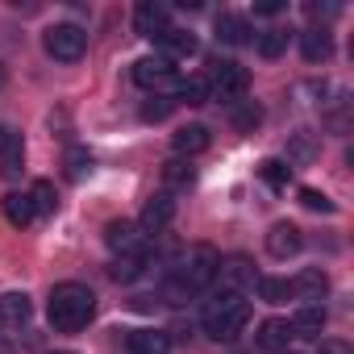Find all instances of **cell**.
Here are the masks:
<instances>
[{
  "instance_id": "10",
  "label": "cell",
  "mask_w": 354,
  "mask_h": 354,
  "mask_svg": "<svg viewBox=\"0 0 354 354\" xmlns=\"http://www.w3.org/2000/svg\"><path fill=\"white\" fill-rule=\"evenodd\" d=\"M325 292H329V275H325L321 267H304V271L292 279V296H296L300 304H321Z\"/></svg>"
},
{
  "instance_id": "24",
  "label": "cell",
  "mask_w": 354,
  "mask_h": 354,
  "mask_svg": "<svg viewBox=\"0 0 354 354\" xmlns=\"http://www.w3.org/2000/svg\"><path fill=\"white\" fill-rule=\"evenodd\" d=\"M21 162H26V142H21V133H9L5 150H0V175L13 180V175H21Z\"/></svg>"
},
{
  "instance_id": "26",
  "label": "cell",
  "mask_w": 354,
  "mask_h": 354,
  "mask_svg": "<svg viewBox=\"0 0 354 354\" xmlns=\"http://www.w3.org/2000/svg\"><path fill=\"white\" fill-rule=\"evenodd\" d=\"M259 180H263L267 188L283 192V188L292 184V167H288L283 158H263V162H259Z\"/></svg>"
},
{
  "instance_id": "7",
  "label": "cell",
  "mask_w": 354,
  "mask_h": 354,
  "mask_svg": "<svg viewBox=\"0 0 354 354\" xmlns=\"http://www.w3.org/2000/svg\"><path fill=\"white\" fill-rule=\"evenodd\" d=\"M300 250H304V230L296 221H275L267 230V254L271 259H292Z\"/></svg>"
},
{
  "instance_id": "12",
  "label": "cell",
  "mask_w": 354,
  "mask_h": 354,
  "mask_svg": "<svg viewBox=\"0 0 354 354\" xmlns=\"http://www.w3.org/2000/svg\"><path fill=\"white\" fill-rule=\"evenodd\" d=\"M158 46H162V59H192V55H201V38L192 34V30H167V34H158Z\"/></svg>"
},
{
  "instance_id": "6",
  "label": "cell",
  "mask_w": 354,
  "mask_h": 354,
  "mask_svg": "<svg viewBox=\"0 0 354 354\" xmlns=\"http://www.w3.org/2000/svg\"><path fill=\"white\" fill-rule=\"evenodd\" d=\"M133 84L146 88V92H158V88L175 84V67H171V59H162V55H146V59H138V63H133Z\"/></svg>"
},
{
  "instance_id": "9",
  "label": "cell",
  "mask_w": 354,
  "mask_h": 354,
  "mask_svg": "<svg viewBox=\"0 0 354 354\" xmlns=\"http://www.w3.org/2000/svg\"><path fill=\"white\" fill-rule=\"evenodd\" d=\"M171 221H175V201H171V192H158V196L146 201L138 230H142V234H162Z\"/></svg>"
},
{
  "instance_id": "34",
  "label": "cell",
  "mask_w": 354,
  "mask_h": 354,
  "mask_svg": "<svg viewBox=\"0 0 354 354\" xmlns=\"http://www.w3.org/2000/svg\"><path fill=\"white\" fill-rule=\"evenodd\" d=\"M300 205L308 213H333V201L325 192H317V188H300Z\"/></svg>"
},
{
  "instance_id": "14",
  "label": "cell",
  "mask_w": 354,
  "mask_h": 354,
  "mask_svg": "<svg viewBox=\"0 0 354 354\" xmlns=\"http://www.w3.org/2000/svg\"><path fill=\"white\" fill-rule=\"evenodd\" d=\"M30 317H34V304H30L26 292H0V325L21 329Z\"/></svg>"
},
{
  "instance_id": "27",
  "label": "cell",
  "mask_w": 354,
  "mask_h": 354,
  "mask_svg": "<svg viewBox=\"0 0 354 354\" xmlns=\"http://www.w3.org/2000/svg\"><path fill=\"white\" fill-rule=\"evenodd\" d=\"M26 196H30V205H34V217H50V213L59 209V192H55L50 180H38Z\"/></svg>"
},
{
  "instance_id": "33",
  "label": "cell",
  "mask_w": 354,
  "mask_h": 354,
  "mask_svg": "<svg viewBox=\"0 0 354 354\" xmlns=\"http://www.w3.org/2000/svg\"><path fill=\"white\" fill-rule=\"evenodd\" d=\"M259 121H263V113H259L254 100H234V125L238 129H254Z\"/></svg>"
},
{
  "instance_id": "11",
  "label": "cell",
  "mask_w": 354,
  "mask_h": 354,
  "mask_svg": "<svg viewBox=\"0 0 354 354\" xmlns=\"http://www.w3.org/2000/svg\"><path fill=\"white\" fill-rule=\"evenodd\" d=\"M133 30H138L142 38H158V34H167V30H171V13H167V5H154V0L138 5V9H133Z\"/></svg>"
},
{
  "instance_id": "40",
  "label": "cell",
  "mask_w": 354,
  "mask_h": 354,
  "mask_svg": "<svg viewBox=\"0 0 354 354\" xmlns=\"http://www.w3.org/2000/svg\"><path fill=\"white\" fill-rule=\"evenodd\" d=\"M234 354H254V350H234Z\"/></svg>"
},
{
  "instance_id": "15",
  "label": "cell",
  "mask_w": 354,
  "mask_h": 354,
  "mask_svg": "<svg viewBox=\"0 0 354 354\" xmlns=\"http://www.w3.org/2000/svg\"><path fill=\"white\" fill-rule=\"evenodd\" d=\"M325 321H329L325 317V304H300L288 325H292V337H321L325 333Z\"/></svg>"
},
{
  "instance_id": "19",
  "label": "cell",
  "mask_w": 354,
  "mask_h": 354,
  "mask_svg": "<svg viewBox=\"0 0 354 354\" xmlns=\"http://www.w3.org/2000/svg\"><path fill=\"white\" fill-rule=\"evenodd\" d=\"M104 242L117 254H129V250H142V230H138V221H109L104 225Z\"/></svg>"
},
{
  "instance_id": "31",
  "label": "cell",
  "mask_w": 354,
  "mask_h": 354,
  "mask_svg": "<svg viewBox=\"0 0 354 354\" xmlns=\"http://www.w3.org/2000/svg\"><path fill=\"white\" fill-rule=\"evenodd\" d=\"M162 184H167V188H188V184H192V162L167 158V162H162Z\"/></svg>"
},
{
  "instance_id": "17",
  "label": "cell",
  "mask_w": 354,
  "mask_h": 354,
  "mask_svg": "<svg viewBox=\"0 0 354 354\" xmlns=\"http://www.w3.org/2000/svg\"><path fill=\"white\" fill-rule=\"evenodd\" d=\"M171 150L180 154V158H192L201 150H209V129L205 125H180L171 133Z\"/></svg>"
},
{
  "instance_id": "39",
  "label": "cell",
  "mask_w": 354,
  "mask_h": 354,
  "mask_svg": "<svg viewBox=\"0 0 354 354\" xmlns=\"http://www.w3.org/2000/svg\"><path fill=\"white\" fill-rule=\"evenodd\" d=\"M50 354H75V350H50Z\"/></svg>"
},
{
  "instance_id": "25",
  "label": "cell",
  "mask_w": 354,
  "mask_h": 354,
  "mask_svg": "<svg viewBox=\"0 0 354 354\" xmlns=\"http://www.w3.org/2000/svg\"><path fill=\"white\" fill-rule=\"evenodd\" d=\"M0 209H5L9 225H17V230H26V225L34 221V205H30V196H26V192H9L5 201H0Z\"/></svg>"
},
{
  "instance_id": "30",
  "label": "cell",
  "mask_w": 354,
  "mask_h": 354,
  "mask_svg": "<svg viewBox=\"0 0 354 354\" xmlns=\"http://www.w3.org/2000/svg\"><path fill=\"white\" fill-rule=\"evenodd\" d=\"M92 167H96V158H92L84 146H71V150L63 154V175H67V180H84Z\"/></svg>"
},
{
  "instance_id": "29",
  "label": "cell",
  "mask_w": 354,
  "mask_h": 354,
  "mask_svg": "<svg viewBox=\"0 0 354 354\" xmlns=\"http://www.w3.org/2000/svg\"><path fill=\"white\" fill-rule=\"evenodd\" d=\"M254 288H259V296H263L267 304H288V300H292V279L259 275V279H254Z\"/></svg>"
},
{
  "instance_id": "32",
  "label": "cell",
  "mask_w": 354,
  "mask_h": 354,
  "mask_svg": "<svg viewBox=\"0 0 354 354\" xmlns=\"http://www.w3.org/2000/svg\"><path fill=\"white\" fill-rule=\"evenodd\" d=\"M171 109H175V100L162 96V92H154V96L142 104V121H162V117H171Z\"/></svg>"
},
{
  "instance_id": "35",
  "label": "cell",
  "mask_w": 354,
  "mask_h": 354,
  "mask_svg": "<svg viewBox=\"0 0 354 354\" xmlns=\"http://www.w3.org/2000/svg\"><path fill=\"white\" fill-rule=\"evenodd\" d=\"M317 354H354V346L342 342V337H321V350Z\"/></svg>"
},
{
  "instance_id": "8",
  "label": "cell",
  "mask_w": 354,
  "mask_h": 354,
  "mask_svg": "<svg viewBox=\"0 0 354 354\" xmlns=\"http://www.w3.org/2000/svg\"><path fill=\"white\" fill-rule=\"evenodd\" d=\"M254 267L246 263V259H221V267H217V279L213 283H221V292H234V296H246V288H254Z\"/></svg>"
},
{
  "instance_id": "18",
  "label": "cell",
  "mask_w": 354,
  "mask_h": 354,
  "mask_svg": "<svg viewBox=\"0 0 354 354\" xmlns=\"http://www.w3.org/2000/svg\"><path fill=\"white\" fill-rule=\"evenodd\" d=\"M296 38H300V55H304L308 63H325V59L333 55V38H329V30H321V26H308V30H300Z\"/></svg>"
},
{
  "instance_id": "20",
  "label": "cell",
  "mask_w": 354,
  "mask_h": 354,
  "mask_svg": "<svg viewBox=\"0 0 354 354\" xmlns=\"http://www.w3.org/2000/svg\"><path fill=\"white\" fill-rule=\"evenodd\" d=\"M317 154H321V138H317V133L296 129V133L288 138V162H292V167H308Z\"/></svg>"
},
{
  "instance_id": "5",
  "label": "cell",
  "mask_w": 354,
  "mask_h": 354,
  "mask_svg": "<svg viewBox=\"0 0 354 354\" xmlns=\"http://www.w3.org/2000/svg\"><path fill=\"white\" fill-rule=\"evenodd\" d=\"M42 46H46V55H50L55 63H80L84 50H88V30L75 26V21H59V26L46 30Z\"/></svg>"
},
{
  "instance_id": "16",
  "label": "cell",
  "mask_w": 354,
  "mask_h": 354,
  "mask_svg": "<svg viewBox=\"0 0 354 354\" xmlns=\"http://www.w3.org/2000/svg\"><path fill=\"white\" fill-rule=\"evenodd\" d=\"M125 346H129V354H171V333L167 329H129Z\"/></svg>"
},
{
  "instance_id": "23",
  "label": "cell",
  "mask_w": 354,
  "mask_h": 354,
  "mask_svg": "<svg viewBox=\"0 0 354 354\" xmlns=\"http://www.w3.org/2000/svg\"><path fill=\"white\" fill-rule=\"evenodd\" d=\"M175 104H205L209 100V80L205 75H188V80H180V84H175V96H171Z\"/></svg>"
},
{
  "instance_id": "2",
  "label": "cell",
  "mask_w": 354,
  "mask_h": 354,
  "mask_svg": "<svg viewBox=\"0 0 354 354\" xmlns=\"http://www.w3.org/2000/svg\"><path fill=\"white\" fill-rule=\"evenodd\" d=\"M46 317L59 333H80L92 317H96V292L88 283H55L50 288V300H46Z\"/></svg>"
},
{
  "instance_id": "38",
  "label": "cell",
  "mask_w": 354,
  "mask_h": 354,
  "mask_svg": "<svg viewBox=\"0 0 354 354\" xmlns=\"http://www.w3.org/2000/svg\"><path fill=\"white\" fill-rule=\"evenodd\" d=\"M5 80H9V71H5V63H0V88H5Z\"/></svg>"
},
{
  "instance_id": "1",
  "label": "cell",
  "mask_w": 354,
  "mask_h": 354,
  "mask_svg": "<svg viewBox=\"0 0 354 354\" xmlns=\"http://www.w3.org/2000/svg\"><path fill=\"white\" fill-rule=\"evenodd\" d=\"M217 267H221V254H217L213 246H192V250H184L180 259H175L171 275H167L162 296H167L171 304H188V300H196L205 288H213Z\"/></svg>"
},
{
  "instance_id": "4",
  "label": "cell",
  "mask_w": 354,
  "mask_h": 354,
  "mask_svg": "<svg viewBox=\"0 0 354 354\" xmlns=\"http://www.w3.org/2000/svg\"><path fill=\"white\" fill-rule=\"evenodd\" d=\"M209 96H217V100H242L246 96V88H250V71L242 67V63H234V59H213L209 63Z\"/></svg>"
},
{
  "instance_id": "13",
  "label": "cell",
  "mask_w": 354,
  "mask_h": 354,
  "mask_svg": "<svg viewBox=\"0 0 354 354\" xmlns=\"http://www.w3.org/2000/svg\"><path fill=\"white\" fill-rule=\"evenodd\" d=\"M288 342H292L288 317H271V321H263L259 333H254V346H259V350H271V354H288Z\"/></svg>"
},
{
  "instance_id": "21",
  "label": "cell",
  "mask_w": 354,
  "mask_h": 354,
  "mask_svg": "<svg viewBox=\"0 0 354 354\" xmlns=\"http://www.w3.org/2000/svg\"><path fill=\"white\" fill-rule=\"evenodd\" d=\"M217 38H221L225 46H250V42H254V30H250L242 17L221 13V17H217Z\"/></svg>"
},
{
  "instance_id": "22",
  "label": "cell",
  "mask_w": 354,
  "mask_h": 354,
  "mask_svg": "<svg viewBox=\"0 0 354 354\" xmlns=\"http://www.w3.org/2000/svg\"><path fill=\"white\" fill-rule=\"evenodd\" d=\"M146 263H150L146 250H129V254H117V263L109 267V275H113L117 283H133V279L146 271Z\"/></svg>"
},
{
  "instance_id": "28",
  "label": "cell",
  "mask_w": 354,
  "mask_h": 354,
  "mask_svg": "<svg viewBox=\"0 0 354 354\" xmlns=\"http://www.w3.org/2000/svg\"><path fill=\"white\" fill-rule=\"evenodd\" d=\"M288 38H292V34L279 30V26H275V30H263V34H254V50H259L263 59H279V55L288 50Z\"/></svg>"
},
{
  "instance_id": "3",
  "label": "cell",
  "mask_w": 354,
  "mask_h": 354,
  "mask_svg": "<svg viewBox=\"0 0 354 354\" xmlns=\"http://www.w3.org/2000/svg\"><path fill=\"white\" fill-rule=\"evenodd\" d=\"M201 325H205V333H209L213 342H234V337L246 333V325H250V304H246V296L221 292V296L205 308Z\"/></svg>"
},
{
  "instance_id": "36",
  "label": "cell",
  "mask_w": 354,
  "mask_h": 354,
  "mask_svg": "<svg viewBox=\"0 0 354 354\" xmlns=\"http://www.w3.org/2000/svg\"><path fill=\"white\" fill-rule=\"evenodd\" d=\"M254 13H259V17H275V13H283V5H275V0H267V5H259Z\"/></svg>"
},
{
  "instance_id": "37",
  "label": "cell",
  "mask_w": 354,
  "mask_h": 354,
  "mask_svg": "<svg viewBox=\"0 0 354 354\" xmlns=\"http://www.w3.org/2000/svg\"><path fill=\"white\" fill-rule=\"evenodd\" d=\"M5 142H9V129H5V125H0V150H5Z\"/></svg>"
}]
</instances>
